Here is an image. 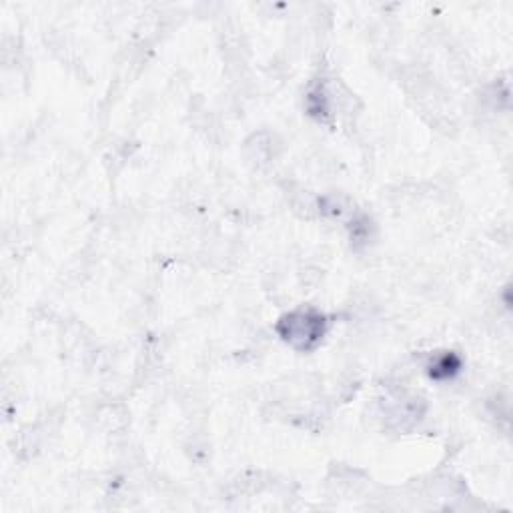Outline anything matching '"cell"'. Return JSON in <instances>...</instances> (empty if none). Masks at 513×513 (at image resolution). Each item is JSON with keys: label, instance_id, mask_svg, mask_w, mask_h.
Segmentation results:
<instances>
[{"label": "cell", "instance_id": "1", "mask_svg": "<svg viewBox=\"0 0 513 513\" xmlns=\"http://www.w3.org/2000/svg\"><path fill=\"white\" fill-rule=\"evenodd\" d=\"M281 335L295 347L309 349L325 333V319L317 313H293L281 321Z\"/></svg>", "mask_w": 513, "mask_h": 513}]
</instances>
